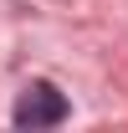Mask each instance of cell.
Masks as SVG:
<instances>
[{
    "mask_svg": "<svg viewBox=\"0 0 128 133\" xmlns=\"http://www.w3.org/2000/svg\"><path fill=\"white\" fill-rule=\"evenodd\" d=\"M10 118H16V128H51V123L67 118V97L51 82H31L16 97V113H10Z\"/></svg>",
    "mask_w": 128,
    "mask_h": 133,
    "instance_id": "obj_1",
    "label": "cell"
}]
</instances>
